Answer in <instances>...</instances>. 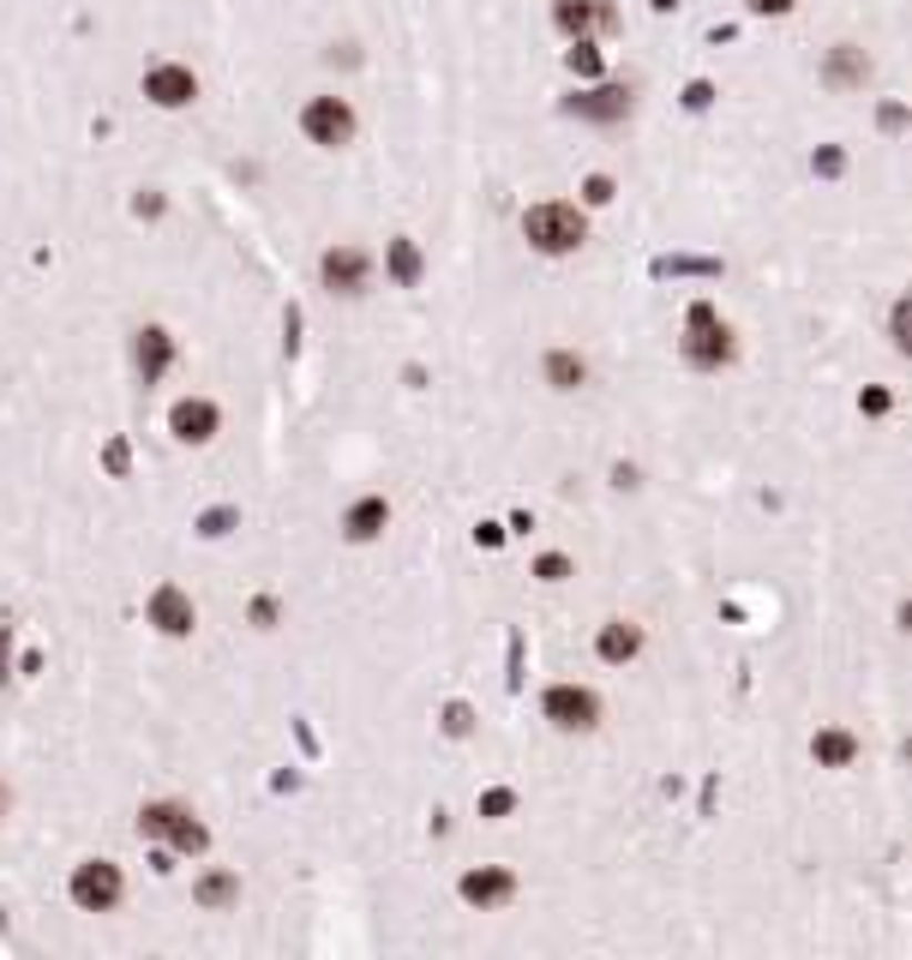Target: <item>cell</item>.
I'll list each match as a JSON object with an SVG mask.
<instances>
[{
  "mask_svg": "<svg viewBox=\"0 0 912 960\" xmlns=\"http://www.w3.org/2000/svg\"><path fill=\"white\" fill-rule=\"evenodd\" d=\"M523 234H528V246L535 253H547V259H565V253H577L582 246V234H588V223H582V211L577 204H535V211L523 216Z\"/></svg>",
  "mask_w": 912,
  "mask_h": 960,
  "instance_id": "obj_1",
  "label": "cell"
},
{
  "mask_svg": "<svg viewBox=\"0 0 912 960\" xmlns=\"http://www.w3.org/2000/svg\"><path fill=\"white\" fill-rule=\"evenodd\" d=\"M139 835L169 840L174 852H204V847H211V829H204V822H199L186 805H174V799L144 805V810H139Z\"/></svg>",
  "mask_w": 912,
  "mask_h": 960,
  "instance_id": "obj_2",
  "label": "cell"
},
{
  "mask_svg": "<svg viewBox=\"0 0 912 960\" xmlns=\"http://www.w3.org/2000/svg\"><path fill=\"white\" fill-rule=\"evenodd\" d=\"M685 361L690 366H702V373H720V366L732 361V331L715 319V306L709 301H697L690 306V324H685Z\"/></svg>",
  "mask_w": 912,
  "mask_h": 960,
  "instance_id": "obj_3",
  "label": "cell"
},
{
  "mask_svg": "<svg viewBox=\"0 0 912 960\" xmlns=\"http://www.w3.org/2000/svg\"><path fill=\"white\" fill-rule=\"evenodd\" d=\"M67 895H72V907H79V912H114V907H121V895H126V877H121V865H114V859H84V865H72Z\"/></svg>",
  "mask_w": 912,
  "mask_h": 960,
  "instance_id": "obj_4",
  "label": "cell"
},
{
  "mask_svg": "<svg viewBox=\"0 0 912 960\" xmlns=\"http://www.w3.org/2000/svg\"><path fill=\"white\" fill-rule=\"evenodd\" d=\"M540 715H547L558 732H595L600 727V697L588 685H553L547 697H540Z\"/></svg>",
  "mask_w": 912,
  "mask_h": 960,
  "instance_id": "obj_5",
  "label": "cell"
},
{
  "mask_svg": "<svg viewBox=\"0 0 912 960\" xmlns=\"http://www.w3.org/2000/svg\"><path fill=\"white\" fill-rule=\"evenodd\" d=\"M301 132L313 144H325V151H343V144L355 139V109H348L343 97H313L301 109Z\"/></svg>",
  "mask_w": 912,
  "mask_h": 960,
  "instance_id": "obj_6",
  "label": "cell"
},
{
  "mask_svg": "<svg viewBox=\"0 0 912 960\" xmlns=\"http://www.w3.org/2000/svg\"><path fill=\"white\" fill-rule=\"evenodd\" d=\"M216 426H223V408H216L211 396H181V403L169 408V433L181 438V445H211Z\"/></svg>",
  "mask_w": 912,
  "mask_h": 960,
  "instance_id": "obj_7",
  "label": "cell"
},
{
  "mask_svg": "<svg viewBox=\"0 0 912 960\" xmlns=\"http://www.w3.org/2000/svg\"><path fill=\"white\" fill-rule=\"evenodd\" d=\"M318 276H325L331 294H366L373 289V259H366L361 246H331L325 264H318Z\"/></svg>",
  "mask_w": 912,
  "mask_h": 960,
  "instance_id": "obj_8",
  "label": "cell"
},
{
  "mask_svg": "<svg viewBox=\"0 0 912 960\" xmlns=\"http://www.w3.org/2000/svg\"><path fill=\"white\" fill-rule=\"evenodd\" d=\"M151 625L163 630V637H193V625H199L193 595H186V588H174V583H163L151 595Z\"/></svg>",
  "mask_w": 912,
  "mask_h": 960,
  "instance_id": "obj_9",
  "label": "cell"
},
{
  "mask_svg": "<svg viewBox=\"0 0 912 960\" xmlns=\"http://www.w3.org/2000/svg\"><path fill=\"white\" fill-rule=\"evenodd\" d=\"M144 97H151L156 109H186V102L199 97L193 67H151L144 72Z\"/></svg>",
  "mask_w": 912,
  "mask_h": 960,
  "instance_id": "obj_10",
  "label": "cell"
},
{
  "mask_svg": "<svg viewBox=\"0 0 912 960\" xmlns=\"http://www.w3.org/2000/svg\"><path fill=\"white\" fill-rule=\"evenodd\" d=\"M169 361H174V336L163 331V324H144L139 343H132V366H139V378L156 384V378L169 373Z\"/></svg>",
  "mask_w": 912,
  "mask_h": 960,
  "instance_id": "obj_11",
  "label": "cell"
},
{
  "mask_svg": "<svg viewBox=\"0 0 912 960\" xmlns=\"http://www.w3.org/2000/svg\"><path fill=\"white\" fill-rule=\"evenodd\" d=\"M595 655L607 660V667H625V660L642 655V625H630V618H607V625L595 630Z\"/></svg>",
  "mask_w": 912,
  "mask_h": 960,
  "instance_id": "obj_12",
  "label": "cell"
},
{
  "mask_svg": "<svg viewBox=\"0 0 912 960\" xmlns=\"http://www.w3.org/2000/svg\"><path fill=\"white\" fill-rule=\"evenodd\" d=\"M456 889H463L468 907H505V900L517 895V877H510V870H498V865H487V870H468Z\"/></svg>",
  "mask_w": 912,
  "mask_h": 960,
  "instance_id": "obj_13",
  "label": "cell"
},
{
  "mask_svg": "<svg viewBox=\"0 0 912 960\" xmlns=\"http://www.w3.org/2000/svg\"><path fill=\"white\" fill-rule=\"evenodd\" d=\"M385 523H391V505H385L378 493H373V498H355V505L343 511V535L355 540V546L378 540V535H385Z\"/></svg>",
  "mask_w": 912,
  "mask_h": 960,
  "instance_id": "obj_14",
  "label": "cell"
},
{
  "mask_svg": "<svg viewBox=\"0 0 912 960\" xmlns=\"http://www.w3.org/2000/svg\"><path fill=\"white\" fill-rule=\"evenodd\" d=\"M565 109L577 114V121H625V114H630V91H619V84H607V91L570 97Z\"/></svg>",
  "mask_w": 912,
  "mask_h": 960,
  "instance_id": "obj_15",
  "label": "cell"
},
{
  "mask_svg": "<svg viewBox=\"0 0 912 960\" xmlns=\"http://www.w3.org/2000/svg\"><path fill=\"white\" fill-rule=\"evenodd\" d=\"M193 900H199V907H211V912H223V907H234V900H241V877H234V870H204L199 889H193Z\"/></svg>",
  "mask_w": 912,
  "mask_h": 960,
  "instance_id": "obj_16",
  "label": "cell"
},
{
  "mask_svg": "<svg viewBox=\"0 0 912 960\" xmlns=\"http://www.w3.org/2000/svg\"><path fill=\"white\" fill-rule=\"evenodd\" d=\"M540 373H547L553 391H577V384L588 378V361H582L577 348H553L547 361H540Z\"/></svg>",
  "mask_w": 912,
  "mask_h": 960,
  "instance_id": "obj_17",
  "label": "cell"
},
{
  "mask_svg": "<svg viewBox=\"0 0 912 960\" xmlns=\"http://www.w3.org/2000/svg\"><path fill=\"white\" fill-rule=\"evenodd\" d=\"M553 19H558V31L588 37L600 19H607V7H600V0H558V7H553Z\"/></svg>",
  "mask_w": 912,
  "mask_h": 960,
  "instance_id": "obj_18",
  "label": "cell"
},
{
  "mask_svg": "<svg viewBox=\"0 0 912 960\" xmlns=\"http://www.w3.org/2000/svg\"><path fill=\"white\" fill-rule=\"evenodd\" d=\"M811 757H817L822 768H847L852 757H859V738L841 732V727H829V732H817V738H811Z\"/></svg>",
  "mask_w": 912,
  "mask_h": 960,
  "instance_id": "obj_19",
  "label": "cell"
},
{
  "mask_svg": "<svg viewBox=\"0 0 912 960\" xmlns=\"http://www.w3.org/2000/svg\"><path fill=\"white\" fill-rule=\"evenodd\" d=\"M385 264H391V283H403V289L420 283V246H415V241H391Z\"/></svg>",
  "mask_w": 912,
  "mask_h": 960,
  "instance_id": "obj_20",
  "label": "cell"
},
{
  "mask_svg": "<svg viewBox=\"0 0 912 960\" xmlns=\"http://www.w3.org/2000/svg\"><path fill=\"white\" fill-rule=\"evenodd\" d=\"M510 810H517V792H510V787H493V792H480V817H510Z\"/></svg>",
  "mask_w": 912,
  "mask_h": 960,
  "instance_id": "obj_21",
  "label": "cell"
},
{
  "mask_svg": "<svg viewBox=\"0 0 912 960\" xmlns=\"http://www.w3.org/2000/svg\"><path fill=\"white\" fill-rule=\"evenodd\" d=\"M906 324H912V306H906V301H894V319H889V343L901 348V354H906V343H912V336H906Z\"/></svg>",
  "mask_w": 912,
  "mask_h": 960,
  "instance_id": "obj_22",
  "label": "cell"
},
{
  "mask_svg": "<svg viewBox=\"0 0 912 960\" xmlns=\"http://www.w3.org/2000/svg\"><path fill=\"white\" fill-rule=\"evenodd\" d=\"M535 576H540V583H565V576H570V558H565V553H547V558L535 565Z\"/></svg>",
  "mask_w": 912,
  "mask_h": 960,
  "instance_id": "obj_23",
  "label": "cell"
},
{
  "mask_svg": "<svg viewBox=\"0 0 912 960\" xmlns=\"http://www.w3.org/2000/svg\"><path fill=\"white\" fill-rule=\"evenodd\" d=\"M570 67H577V72H600V49H595L588 37H577V49H570Z\"/></svg>",
  "mask_w": 912,
  "mask_h": 960,
  "instance_id": "obj_24",
  "label": "cell"
},
{
  "mask_svg": "<svg viewBox=\"0 0 912 960\" xmlns=\"http://www.w3.org/2000/svg\"><path fill=\"white\" fill-rule=\"evenodd\" d=\"M468 727H475V715H468V703H450V708H445V732H450V738H463Z\"/></svg>",
  "mask_w": 912,
  "mask_h": 960,
  "instance_id": "obj_25",
  "label": "cell"
},
{
  "mask_svg": "<svg viewBox=\"0 0 912 960\" xmlns=\"http://www.w3.org/2000/svg\"><path fill=\"white\" fill-rule=\"evenodd\" d=\"M229 528H234V511H211V516H204V523H199V535H229Z\"/></svg>",
  "mask_w": 912,
  "mask_h": 960,
  "instance_id": "obj_26",
  "label": "cell"
},
{
  "mask_svg": "<svg viewBox=\"0 0 912 960\" xmlns=\"http://www.w3.org/2000/svg\"><path fill=\"white\" fill-rule=\"evenodd\" d=\"M864 72H871V61H852L847 49L834 54V79H864Z\"/></svg>",
  "mask_w": 912,
  "mask_h": 960,
  "instance_id": "obj_27",
  "label": "cell"
},
{
  "mask_svg": "<svg viewBox=\"0 0 912 960\" xmlns=\"http://www.w3.org/2000/svg\"><path fill=\"white\" fill-rule=\"evenodd\" d=\"M757 19H781V12H792V0H744Z\"/></svg>",
  "mask_w": 912,
  "mask_h": 960,
  "instance_id": "obj_28",
  "label": "cell"
},
{
  "mask_svg": "<svg viewBox=\"0 0 912 960\" xmlns=\"http://www.w3.org/2000/svg\"><path fill=\"white\" fill-rule=\"evenodd\" d=\"M582 199H588V204H607V199H612V181H607V174H595V181L582 186Z\"/></svg>",
  "mask_w": 912,
  "mask_h": 960,
  "instance_id": "obj_29",
  "label": "cell"
},
{
  "mask_svg": "<svg viewBox=\"0 0 912 960\" xmlns=\"http://www.w3.org/2000/svg\"><path fill=\"white\" fill-rule=\"evenodd\" d=\"M859 408H864V415H889V391H864Z\"/></svg>",
  "mask_w": 912,
  "mask_h": 960,
  "instance_id": "obj_30",
  "label": "cell"
},
{
  "mask_svg": "<svg viewBox=\"0 0 912 960\" xmlns=\"http://www.w3.org/2000/svg\"><path fill=\"white\" fill-rule=\"evenodd\" d=\"M253 625H276V600H253Z\"/></svg>",
  "mask_w": 912,
  "mask_h": 960,
  "instance_id": "obj_31",
  "label": "cell"
},
{
  "mask_svg": "<svg viewBox=\"0 0 912 960\" xmlns=\"http://www.w3.org/2000/svg\"><path fill=\"white\" fill-rule=\"evenodd\" d=\"M475 540H480V546H498V540H505V528H498V523H480Z\"/></svg>",
  "mask_w": 912,
  "mask_h": 960,
  "instance_id": "obj_32",
  "label": "cell"
},
{
  "mask_svg": "<svg viewBox=\"0 0 912 960\" xmlns=\"http://www.w3.org/2000/svg\"><path fill=\"white\" fill-rule=\"evenodd\" d=\"M7 805H12V792H7V787H0V817H7Z\"/></svg>",
  "mask_w": 912,
  "mask_h": 960,
  "instance_id": "obj_33",
  "label": "cell"
}]
</instances>
